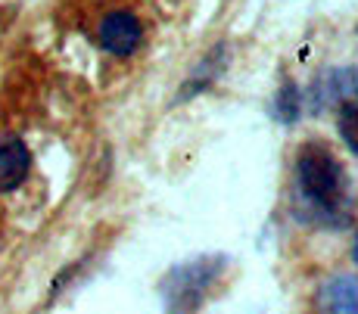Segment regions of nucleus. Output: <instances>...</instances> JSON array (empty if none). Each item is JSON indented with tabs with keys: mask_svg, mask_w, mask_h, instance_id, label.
<instances>
[{
	"mask_svg": "<svg viewBox=\"0 0 358 314\" xmlns=\"http://www.w3.org/2000/svg\"><path fill=\"white\" fill-rule=\"evenodd\" d=\"M296 184L308 206L321 215H336L340 202L346 200V177L336 156L330 153L324 143H306L296 159Z\"/></svg>",
	"mask_w": 358,
	"mask_h": 314,
	"instance_id": "f257e3e1",
	"label": "nucleus"
},
{
	"mask_svg": "<svg viewBox=\"0 0 358 314\" xmlns=\"http://www.w3.org/2000/svg\"><path fill=\"white\" fill-rule=\"evenodd\" d=\"M218 264L222 258H194L184 268H175L162 283L165 302H169V314H187L194 311L199 302L206 299L209 286L215 283L218 277Z\"/></svg>",
	"mask_w": 358,
	"mask_h": 314,
	"instance_id": "f03ea898",
	"label": "nucleus"
},
{
	"mask_svg": "<svg viewBox=\"0 0 358 314\" xmlns=\"http://www.w3.org/2000/svg\"><path fill=\"white\" fill-rule=\"evenodd\" d=\"M141 38H143V29L134 13L119 10V13H109L100 22V44L109 53H115V57H131L141 47Z\"/></svg>",
	"mask_w": 358,
	"mask_h": 314,
	"instance_id": "7ed1b4c3",
	"label": "nucleus"
},
{
	"mask_svg": "<svg viewBox=\"0 0 358 314\" xmlns=\"http://www.w3.org/2000/svg\"><path fill=\"white\" fill-rule=\"evenodd\" d=\"M318 314H358V277L334 274L318 286L315 296Z\"/></svg>",
	"mask_w": 358,
	"mask_h": 314,
	"instance_id": "20e7f679",
	"label": "nucleus"
},
{
	"mask_svg": "<svg viewBox=\"0 0 358 314\" xmlns=\"http://www.w3.org/2000/svg\"><path fill=\"white\" fill-rule=\"evenodd\" d=\"M31 172V153L19 137L3 134L0 137V193L16 190Z\"/></svg>",
	"mask_w": 358,
	"mask_h": 314,
	"instance_id": "39448f33",
	"label": "nucleus"
},
{
	"mask_svg": "<svg viewBox=\"0 0 358 314\" xmlns=\"http://www.w3.org/2000/svg\"><path fill=\"white\" fill-rule=\"evenodd\" d=\"M340 134L349 149L358 153V103H343L340 106Z\"/></svg>",
	"mask_w": 358,
	"mask_h": 314,
	"instance_id": "423d86ee",
	"label": "nucleus"
},
{
	"mask_svg": "<svg viewBox=\"0 0 358 314\" xmlns=\"http://www.w3.org/2000/svg\"><path fill=\"white\" fill-rule=\"evenodd\" d=\"M352 258H355V264H358V237H355V246H352Z\"/></svg>",
	"mask_w": 358,
	"mask_h": 314,
	"instance_id": "0eeeda50",
	"label": "nucleus"
}]
</instances>
